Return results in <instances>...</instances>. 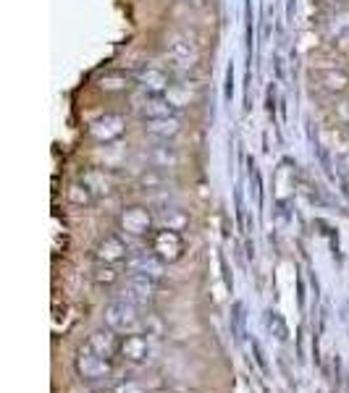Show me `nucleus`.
<instances>
[{
	"label": "nucleus",
	"instance_id": "7ed1b4c3",
	"mask_svg": "<svg viewBox=\"0 0 349 393\" xmlns=\"http://www.w3.org/2000/svg\"><path fill=\"white\" fill-rule=\"evenodd\" d=\"M118 354L126 362H131V365H142L150 357V341L142 333L121 336V349H118Z\"/></svg>",
	"mask_w": 349,
	"mask_h": 393
},
{
	"label": "nucleus",
	"instance_id": "f257e3e1",
	"mask_svg": "<svg viewBox=\"0 0 349 393\" xmlns=\"http://www.w3.org/2000/svg\"><path fill=\"white\" fill-rule=\"evenodd\" d=\"M77 372L87 383H108L113 377V365H111V359L100 357L95 351H89L87 346H82L77 357Z\"/></svg>",
	"mask_w": 349,
	"mask_h": 393
},
{
	"label": "nucleus",
	"instance_id": "39448f33",
	"mask_svg": "<svg viewBox=\"0 0 349 393\" xmlns=\"http://www.w3.org/2000/svg\"><path fill=\"white\" fill-rule=\"evenodd\" d=\"M116 393H145V388H142L140 383H131V380H126V383H118L113 385Z\"/></svg>",
	"mask_w": 349,
	"mask_h": 393
},
{
	"label": "nucleus",
	"instance_id": "20e7f679",
	"mask_svg": "<svg viewBox=\"0 0 349 393\" xmlns=\"http://www.w3.org/2000/svg\"><path fill=\"white\" fill-rule=\"evenodd\" d=\"M84 346H87L89 351L100 354V357L111 359L118 354V349H121V336H116V331H97V333L89 336Z\"/></svg>",
	"mask_w": 349,
	"mask_h": 393
},
{
	"label": "nucleus",
	"instance_id": "423d86ee",
	"mask_svg": "<svg viewBox=\"0 0 349 393\" xmlns=\"http://www.w3.org/2000/svg\"><path fill=\"white\" fill-rule=\"evenodd\" d=\"M95 393H116V391H95Z\"/></svg>",
	"mask_w": 349,
	"mask_h": 393
},
{
	"label": "nucleus",
	"instance_id": "f03ea898",
	"mask_svg": "<svg viewBox=\"0 0 349 393\" xmlns=\"http://www.w3.org/2000/svg\"><path fill=\"white\" fill-rule=\"evenodd\" d=\"M105 323H108L111 331H116V333L121 336L140 333L142 328V320L137 315V309L131 307V304H126V301H116V304H111V307L105 309Z\"/></svg>",
	"mask_w": 349,
	"mask_h": 393
}]
</instances>
